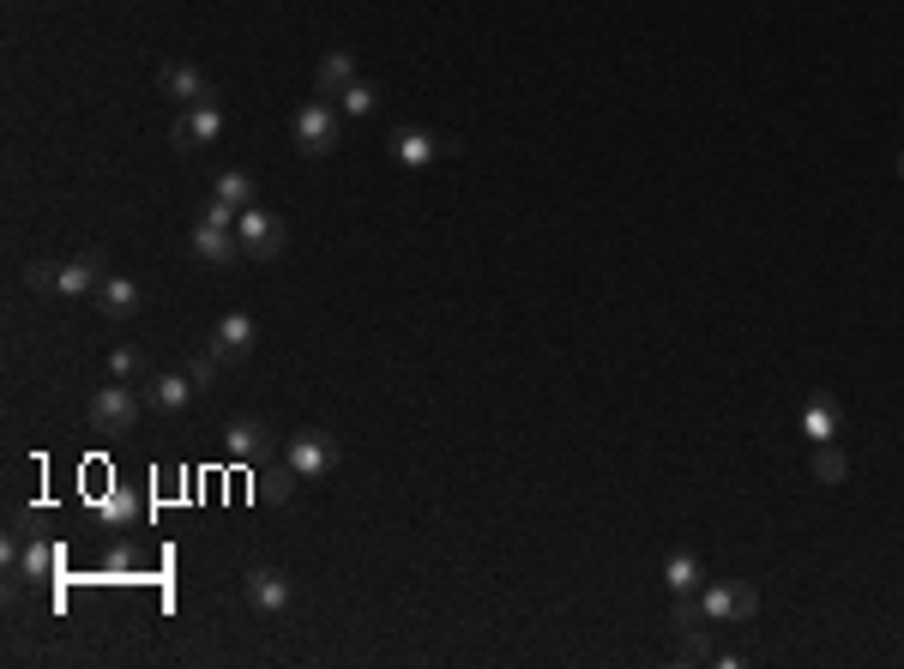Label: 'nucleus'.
<instances>
[{
    "instance_id": "obj_30",
    "label": "nucleus",
    "mask_w": 904,
    "mask_h": 669,
    "mask_svg": "<svg viewBox=\"0 0 904 669\" xmlns=\"http://www.w3.org/2000/svg\"><path fill=\"white\" fill-rule=\"evenodd\" d=\"M898 175H904V151H898Z\"/></svg>"
},
{
    "instance_id": "obj_17",
    "label": "nucleus",
    "mask_w": 904,
    "mask_h": 669,
    "mask_svg": "<svg viewBox=\"0 0 904 669\" xmlns=\"http://www.w3.org/2000/svg\"><path fill=\"white\" fill-rule=\"evenodd\" d=\"M803 434H808V441L814 446H820V441H832V434H838V398H808V404H803Z\"/></svg>"
},
{
    "instance_id": "obj_7",
    "label": "nucleus",
    "mask_w": 904,
    "mask_h": 669,
    "mask_svg": "<svg viewBox=\"0 0 904 669\" xmlns=\"http://www.w3.org/2000/svg\"><path fill=\"white\" fill-rule=\"evenodd\" d=\"M700 609L712 615V622H754V615H760V591L754 585H706Z\"/></svg>"
},
{
    "instance_id": "obj_29",
    "label": "nucleus",
    "mask_w": 904,
    "mask_h": 669,
    "mask_svg": "<svg viewBox=\"0 0 904 669\" xmlns=\"http://www.w3.org/2000/svg\"><path fill=\"white\" fill-rule=\"evenodd\" d=\"M236 205H229V199H212V205H205V224H217V229H236Z\"/></svg>"
},
{
    "instance_id": "obj_19",
    "label": "nucleus",
    "mask_w": 904,
    "mask_h": 669,
    "mask_svg": "<svg viewBox=\"0 0 904 669\" xmlns=\"http://www.w3.org/2000/svg\"><path fill=\"white\" fill-rule=\"evenodd\" d=\"M700 555H688V549H681V555H669L664 561V585L676 591V597H693V591H700Z\"/></svg>"
},
{
    "instance_id": "obj_16",
    "label": "nucleus",
    "mask_w": 904,
    "mask_h": 669,
    "mask_svg": "<svg viewBox=\"0 0 904 669\" xmlns=\"http://www.w3.org/2000/svg\"><path fill=\"white\" fill-rule=\"evenodd\" d=\"M90 302H97L109 320H127V314H139V284H133V278H103Z\"/></svg>"
},
{
    "instance_id": "obj_13",
    "label": "nucleus",
    "mask_w": 904,
    "mask_h": 669,
    "mask_svg": "<svg viewBox=\"0 0 904 669\" xmlns=\"http://www.w3.org/2000/svg\"><path fill=\"white\" fill-rule=\"evenodd\" d=\"M158 85H163V97L181 102V109H187V102H200V97H212V85H205V73L193 67V61H163Z\"/></svg>"
},
{
    "instance_id": "obj_24",
    "label": "nucleus",
    "mask_w": 904,
    "mask_h": 669,
    "mask_svg": "<svg viewBox=\"0 0 904 669\" xmlns=\"http://www.w3.org/2000/svg\"><path fill=\"white\" fill-rule=\"evenodd\" d=\"M332 102H338L344 115H374V109H380V91H374L368 79H356L351 91H344V97H332Z\"/></svg>"
},
{
    "instance_id": "obj_1",
    "label": "nucleus",
    "mask_w": 904,
    "mask_h": 669,
    "mask_svg": "<svg viewBox=\"0 0 904 669\" xmlns=\"http://www.w3.org/2000/svg\"><path fill=\"white\" fill-rule=\"evenodd\" d=\"M338 102L332 97H314V102H302L295 109V151L302 158H326V151H338V139H344V121H338Z\"/></svg>"
},
{
    "instance_id": "obj_12",
    "label": "nucleus",
    "mask_w": 904,
    "mask_h": 669,
    "mask_svg": "<svg viewBox=\"0 0 904 669\" xmlns=\"http://www.w3.org/2000/svg\"><path fill=\"white\" fill-rule=\"evenodd\" d=\"M356 85V55L351 48H326L314 67V97H344Z\"/></svg>"
},
{
    "instance_id": "obj_22",
    "label": "nucleus",
    "mask_w": 904,
    "mask_h": 669,
    "mask_svg": "<svg viewBox=\"0 0 904 669\" xmlns=\"http://www.w3.org/2000/svg\"><path fill=\"white\" fill-rule=\"evenodd\" d=\"M814 477H820L826 488H832V483H844V477H850V458L838 453L832 441H820V446H814Z\"/></svg>"
},
{
    "instance_id": "obj_2",
    "label": "nucleus",
    "mask_w": 904,
    "mask_h": 669,
    "mask_svg": "<svg viewBox=\"0 0 904 669\" xmlns=\"http://www.w3.org/2000/svg\"><path fill=\"white\" fill-rule=\"evenodd\" d=\"M217 139H224V102H217V97L187 102V109L175 115V127H170L175 151H205V145H217Z\"/></svg>"
},
{
    "instance_id": "obj_10",
    "label": "nucleus",
    "mask_w": 904,
    "mask_h": 669,
    "mask_svg": "<svg viewBox=\"0 0 904 669\" xmlns=\"http://www.w3.org/2000/svg\"><path fill=\"white\" fill-rule=\"evenodd\" d=\"M669 627L681 634V646H688V658H712V639H706V627H712V615L700 609V591L693 597H676V615H669Z\"/></svg>"
},
{
    "instance_id": "obj_9",
    "label": "nucleus",
    "mask_w": 904,
    "mask_h": 669,
    "mask_svg": "<svg viewBox=\"0 0 904 669\" xmlns=\"http://www.w3.org/2000/svg\"><path fill=\"white\" fill-rule=\"evenodd\" d=\"M187 253L200 266H229V260H241V236L236 229H217V224H205L200 217V229L187 236Z\"/></svg>"
},
{
    "instance_id": "obj_4",
    "label": "nucleus",
    "mask_w": 904,
    "mask_h": 669,
    "mask_svg": "<svg viewBox=\"0 0 904 669\" xmlns=\"http://www.w3.org/2000/svg\"><path fill=\"white\" fill-rule=\"evenodd\" d=\"M283 465L295 471V477H326L332 465H338V441H332L326 429H295L290 446H283Z\"/></svg>"
},
{
    "instance_id": "obj_11",
    "label": "nucleus",
    "mask_w": 904,
    "mask_h": 669,
    "mask_svg": "<svg viewBox=\"0 0 904 669\" xmlns=\"http://www.w3.org/2000/svg\"><path fill=\"white\" fill-rule=\"evenodd\" d=\"M266 446H271V434H266L260 417H236V422L224 429V453L236 458V465H254V458H266Z\"/></svg>"
},
{
    "instance_id": "obj_20",
    "label": "nucleus",
    "mask_w": 904,
    "mask_h": 669,
    "mask_svg": "<svg viewBox=\"0 0 904 669\" xmlns=\"http://www.w3.org/2000/svg\"><path fill=\"white\" fill-rule=\"evenodd\" d=\"M109 375L115 380H146L151 375L146 350H139V344H115V350H109Z\"/></svg>"
},
{
    "instance_id": "obj_3",
    "label": "nucleus",
    "mask_w": 904,
    "mask_h": 669,
    "mask_svg": "<svg viewBox=\"0 0 904 669\" xmlns=\"http://www.w3.org/2000/svg\"><path fill=\"white\" fill-rule=\"evenodd\" d=\"M85 417H90V429H97V434H127L139 422V392L127 380L97 386V392H90V404H85Z\"/></svg>"
},
{
    "instance_id": "obj_14",
    "label": "nucleus",
    "mask_w": 904,
    "mask_h": 669,
    "mask_svg": "<svg viewBox=\"0 0 904 669\" xmlns=\"http://www.w3.org/2000/svg\"><path fill=\"white\" fill-rule=\"evenodd\" d=\"M193 392H200V386H193L187 375H151V380H146V404H151V410H163V417L187 410V404H193Z\"/></svg>"
},
{
    "instance_id": "obj_21",
    "label": "nucleus",
    "mask_w": 904,
    "mask_h": 669,
    "mask_svg": "<svg viewBox=\"0 0 904 669\" xmlns=\"http://www.w3.org/2000/svg\"><path fill=\"white\" fill-rule=\"evenodd\" d=\"M212 199H229L236 212H248V205H254V175H248V170H224V175H217V193H212Z\"/></svg>"
},
{
    "instance_id": "obj_27",
    "label": "nucleus",
    "mask_w": 904,
    "mask_h": 669,
    "mask_svg": "<svg viewBox=\"0 0 904 669\" xmlns=\"http://www.w3.org/2000/svg\"><path fill=\"white\" fill-rule=\"evenodd\" d=\"M103 512H109V519H115V525H133V519H139V500H133V495H127V488H115V495H109V500H103Z\"/></svg>"
},
{
    "instance_id": "obj_18",
    "label": "nucleus",
    "mask_w": 904,
    "mask_h": 669,
    "mask_svg": "<svg viewBox=\"0 0 904 669\" xmlns=\"http://www.w3.org/2000/svg\"><path fill=\"white\" fill-rule=\"evenodd\" d=\"M441 151H452V145H446V139H434V133H398L392 139V158L410 163V170H417V163H434Z\"/></svg>"
},
{
    "instance_id": "obj_28",
    "label": "nucleus",
    "mask_w": 904,
    "mask_h": 669,
    "mask_svg": "<svg viewBox=\"0 0 904 669\" xmlns=\"http://www.w3.org/2000/svg\"><path fill=\"white\" fill-rule=\"evenodd\" d=\"M187 380H193V386H200V392H205V386H212V380H217V356H212V350H205V356H193V368H187Z\"/></svg>"
},
{
    "instance_id": "obj_25",
    "label": "nucleus",
    "mask_w": 904,
    "mask_h": 669,
    "mask_svg": "<svg viewBox=\"0 0 904 669\" xmlns=\"http://www.w3.org/2000/svg\"><path fill=\"white\" fill-rule=\"evenodd\" d=\"M295 483H302V477H295L290 465H278V471H266V477H260V495H266V500H278V507H283V500L295 495Z\"/></svg>"
},
{
    "instance_id": "obj_23",
    "label": "nucleus",
    "mask_w": 904,
    "mask_h": 669,
    "mask_svg": "<svg viewBox=\"0 0 904 669\" xmlns=\"http://www.w3.org/2000/svg\"><path fill=\"white\" fill-rule=\"evenodd\" d=\"M55 543H24L19 549V568H24V579H49V573H55Z\"/></svg>"
},
{
    "instance_id": "obj_26",
    "label": "nucleus",
    "mask_w": 904,
    "mask_h": 669,
    "mask_svg": "<svg viewBox=\"0 0 904 669\" xmlns=\"http://www.w3.org/2000/svg\"><path fill=\"white\" fill-rule=\"evenodd\" d=\"M24 284H31L36 295H55V284H61V266H55V260H31V266H24Z\"/></svg>"
},
{
    "instance_id": "obj_6",
    "label": "nucleus",
    "mask_w": 904,
    "mask_h": 669,
    "mask_svg": "<svg viewBox=\"0 0 904 669\" xmlns=\"http://www.w3.org/2000/svg\"><path fill=\"white\" fill-rule=\"evenodd\" d=\"M241 597H248L260 615H283L295 591H290V573H278V568H248V573H241Z\"/></svg>"
},
{
    "instance_id": "obj_8",
    "label": "nucleus",
    "mask_w": 904,
    "mask_h": 669,
    "mask_svg": "<svg viewBox=\"0 0 904 669\" xmlns=\"http://www.w3.org/2000/svg\"><path fill=\"white\" fill-rule=\"evenodd\" d=\"M248 350H254V314L229 307V314L212 326V356H217V363H241Z\"/></svg>"
},
{
    "instance_id": "obj_15",
    "label": "nucleus",
    "mask_w": 904,
    "mask_h": 669,
    "mask_svg": "<svg viewBox=\"0 0 904 669\" xmlns=\"http://www.w3.org/2000/svg\"><path fill=\"white\" fill-rule=\"evenodd\" d=\"M97 284H103V260H97V253H79V260L61 266L55 295H97Z\"/></svg>"
},
{
    "instance_id": "obj_5",
    "label": "nucleus",
    "mask_w": 904,
    "mask_h": 669,
    "mask_svg": "<svg viewBox=\"0 0 904 669\" xmlns=\"http://www.w3.org/2000/svg\"><path fill=\"white\" fill-rule=\"evenodd\" d=\"M236 236H241V253L248 260H278L283 253V217H271L266 205H248L236 217Z\"/></svg>"
}]
</instances>
